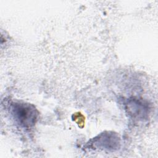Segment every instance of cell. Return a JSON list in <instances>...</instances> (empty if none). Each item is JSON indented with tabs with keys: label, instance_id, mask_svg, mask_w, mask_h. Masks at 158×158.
Instances as JSON below:
<instances>
[{
	"label": "cell",
	"instance_id": "obj_1",
	"mask_svg": "<svg viewBox=\"0 0 158 158\" xmlns=\"http://www.w3.org/2000/svg\"><path fill=\"white\" fill-rule=\"evenodd\" d=\"M12 112L15 119L23 127H31L36 121L38 112L35 108L30 104L15 103L13 105Z\"/></svg>",
	"mask_w": 158,
	"mask_h": 158
},
{
	"label": "cell",
	"instance_id": "obj_2",
	"mask_svg": "<svg viewBox=\"0 0 158 158\" xmlns=\"http://www.w3.org/2000/svg\"><path fill=\"white\" fill-rule=\"evenodd\" d=\"M120 141L119 138L113 133H104L94 138L92 143L96 147L109 150H114L118 148Z\"/></svg>",
	"mask_w": 158,
	"mask_h": 158
}]
</instances>
